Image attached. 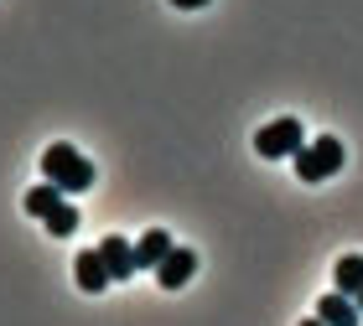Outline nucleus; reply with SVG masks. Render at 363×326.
Returning a JSON list of instances; mask_svg holds the SVG:
<instances>
[{"label": "nucleus", "mask_w": 363, "mask_h": 326, "mask_svg": "<svg viewBox=\"0 0 363 326\" xmlns=\"http://www.w3.org/2000/svg\"><path fill=\"white\" fill-rule=\"evenodd\" d=\"M317 316L327 321V326H358V301L353 296H342V290H327V296L317 301Z\"/></svg>", "instance_id": "0eeeda50"}, {"label": "nucleus", "mask_w": 363, "mask_h": 326, "mask_svg": "<svg viewBox=\"0 0 363 326\" xmlns=\"http://www.w3.org/2000/svg\"><path fill=\"white\" fill-rule=\"evenodd\" d=\"M42 223H47V233H57V238H68V233H73V228H78V207H73L68 197H62V202H57V207H52V213H47Z\"/></svg>", "instance_id": "9b49d317"}, {"label": "nucleus", "mask_w": 363, "mask_h": 326, "mask_svg": "<svg viewBox=\"0 0 363 326\" xmlns=\"http://www.w3.org/2000/svg\"><path fill=\"white\" fill-rule=\"evenodd\" d=\"M73 280H78V290H89V296H99V290L109 285V269H104V254L99 249H84L73 259Z\"/></svg>", "instance_id": "423d86ee"}, {"label": "nucleus", "mask_w": 363, "mask_h": 326, "mask_svg": "<svg viewBox=\"0 0 363 326\" xmlns=\"http://www.w3.org/2000/svg\"><path fill=\"white\" fill-rule=\"evenodd\" d=\"M42 176L52 187H62V192H89L94 187V161L78 151V145L57 140V145H47V151H42Z\"/></svg>", "instance_id": "f257e3e1"}, {"label": "nucleus", "mask_w": 363, "mask_h": 326, "mask_svg": "<svg viewBox=\"0 0 363 326\" xmlns=\"http://www.w3.org/2000/svg\"><path fill=\"white\" fill-rule=\"evenodd\" d=\"M172 6H177V11H203L208 0H172Z\"/></svg>", "instance_id": "f8f14e48"}, {"label": "nucleus", "mask_w": 363, "mask_h": 326, "mask_svg": "<svg viewBox=\"0 0 363 326\" xmlns=\"http://www.w3.org/2000/svg\"><path fill=\"white\" fill-rule=\"evenodd\" d=\"M342 140L337 135H317V140H306L301 151H296V176L301 182H327V176H337L342 171Z\"/></svg>", "instance_id": "f03ea898"}, {"label": "nucleus", "mask_w": 363, "mask_h": 326, "mask_svg": "<svg viewBox=\"0 0 363 326\" xmlns=\"http://www.w3.org/2000/svg\"><path fill=\"white\" fill-rule=\"evenodd\" d=\"M57 202H62V187H52V182H37V187H31L26 197H21V207H26L31 218H47Z\"/></svg>", "instance_id": "9d476101"}, {"label": "nucleus", "mask_w": 363, "mask_h": 326, "mask_svg": "<svg viewBox=\"0 0 363 326\" xmlns=\"http://www.w3.org/2000/svg\"><path fill=\"white\" fill-rule=\"evenodd\" d=\"M301 326H327V321H322V316H306V321H301Z\"/></svg>", "instance_id": "ddd939ff"}, {"label": "nucleus", "mask_w": 363, "mask_h": 326, "mask_svg": "<svg viewBox=\"0 0 363 326\" xmlns=\"http://www.w3.org/2000/svg\"><path fill=\"white\" fill-rule=\"evenodd\" d=\"M167 254H172V233L167 228H145V233L135 238V264L140 269H156Z\"/></svg>", "instance_id": "6e6552de"}, {"label": "nucleus", "mask_w": 363, "mask_h": 326, "mask_svg": "<svg viewBox=\"0 0 363 326\" xmlns=\"http://www.w3.org/2000/svg\"><path fill=\"white\" fill-rule=\"evenodd\" d=\"M363 285V254H342L333 264V290H342V296H358Z\"/></svg>", "instance_id": "1a4fd4ad"}, {"label": "nucleus", "mask_w": 363, "mask_h": 326, "mask_svg": "<svg viewBox=\"0 0 363 326\" xmlns=\"http://www.w3.org/2000/svg\"><path fill=\"white\" fill-rule=\"evenodd\" d=\"M192 274H197V254L182 249V243H172V254L156 264V285H161V290H182Z\"/></svg>", "instance_id": "20e7f679"}, {"label": "nucleus", "mask_w": 363, "mask_h": 326, "mask_svg": "<svg viewBox=\"0 0 363 326\" xmlns=\"http://www.w3.org/2000/svg\"><path fill=\"white\" fill-rule=\"evenodd\" d=\"M99 254H104V269H109V280H130L140 264H135V243L120 238V233H109L104 243H99Z\"/></svg>", "instance_id": "39448f33"}, {"label": "nucleus", "mask_w": 363, "mask_h": 326, "mask_svg": "<svg viewBox=\"0 0 363 326\" xmlns=\"http://www.w3.org/2000/svg\"><path fill=\"white\" fill-rule=\"evenodd\" d=\"M301 145H306V129H301L296 114H280V120H270V124L255 129V151L265 156V161H286V156L301 151Z\"/></svg>", "instance_id": "7ed1b4c3"}, {"label": "nucleus", "mask_w": 363, "mask_h": 326, "mask_svg": "<svg viewBox=\"0 0 363 326\" xmlns=\"http://www.w3.org/2000/svg\"><path fill=\"white\" fill-rule=\"evenodd\" d=\"M353 301H358V311H363V285H358V296H353Z\"/></svg>", "instance_id": "4468645a"}]
</instances>
